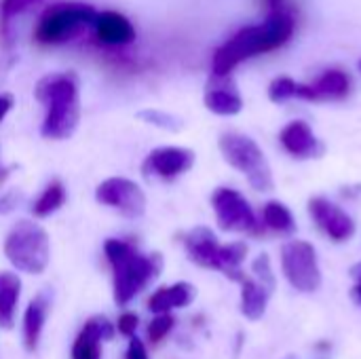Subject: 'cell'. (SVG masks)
I'll use <instances>...</instances> for the list:
<instances>
[{
    "instance_id": "7a4b0ae2",
    "label": "cell",
    "mask_w": 361,
    "mask_h": 359,
    "mask_svg": "<svg viewBox=\"0 0 361 359\" xmlns=\"http://www.w3.org/2000/svg\"><path fill=\"white\" fill-rule=\"evenodd\" d=\"M104 252L112 267L114 303L118 307L129 305L163 271V256L159 252L140 254L129 241L123 239H108L104 243Z\"/></svg>"
},
{
    "instance_id": "e575fe53",
    "label": "cell",
    "mask_w": 361,
    "mask_h": 359,
    "mask_svg": "<svg viewBox=\"0 0 361 359\" xmlns=\"http://www.w3.org/2000/svg\"><path fill=\"white\" fill-rule=\"evenodd\" d=\"M267 4H269V6H271L273 11H277V6L281 4V0H267Z\"/></svg>"
},
{
    "instance_id": "ba28073f",
    "label": "cell",
    "mask_w": 361,
    "mask_h": 359,
    "mask_svg": "<svg viewBox=\"0 0 361 359\" xmlns=\"http://www.w3.org/2000/svg\"><path fill=\"white\" fill-rule=\"evenodd\" d=\"M218 226L228 233H247L256 231V214L247 199L235 188H218L212 197Z\"/></svg>"
},
{
    "instance_id": "4fadbf2b",
    "label": "cell",
    "mask_w": 361,
    "mask_h": 359,
    "mask_svg": "<svg viewBox=\"0 0 361 359\" xmlns=\"http://www.w3.org/2000/svg\"><path fill=\"white\" fill-rule=\"evenodd\" d=\"M184 248L188 258L203 267V269H214L220 271V252L222 245L216 239V235L207 226H197L184 237Z\"/></svg>"
},
{
    "instance_id": "1f68e13d",
    "label": "cell",
    "mask_w": 361,
    "mask_h": 359,
    "mask_svg": "<svg viewBox=\"0 0 361 359\" xmlns=\"http://www.w3.org/2000/svg\"><path fill=\"white\" fill-rule=\"evenodd\" d=\"M13 104H15V99H13V95H11V93H0V123H2V121H4V116L11 112Z\"/></svg>"
},
{
    "instance_id": "d590c367",
    "label": "cell",
    "mask_w": 361,
    "mask_h": 359,
    "mask_svg": "<svg viewBox=\"0 0 361 359\" xmlns=\"http://www.w3.org/2000/svg\"><path fill=\"white\" fill-rule=\"evenodd\" d=\"M281 359H296V355H286V358H281Z\"/></svg>"
},
{
    "instance_id": "8fae6325",
    "label": "cell",
    "mask_w": 361,
    "mask_h": 359,
    "mask_svg": "<svg viewBox=\"0 0 361 359\" xmlns=\"http://www.w3.org/2000/svg\"><path fill=\"white\" fill-rule=\"evenodd\" d=\"M192 165H195V152L190 148L161 146V148H154L146 157L142 171L146 176H159L163 180H173V178L186 174Z\"/></svg>"
},
{
    "instance_id": "8992f818",
    "label": "cell",
    "mask_w": 361,
    "mask_h": 359,
    "mask_svg": "<svg viewBox=\"0 0 361 359\" xmlns=\"http://www.w3.org/2000/svg\"><path fill=\"white\" fill-rule=\"evenodd\" d=\"M97 13L93 6L82 2H59L44 11L38 21L36 38L44 44H55L74 38L80 30L93 28Z\"/></svg>"
},
{
    "instance_id": "3957f363",
    "label": "cell",
    "mask_w": 361,
    "mask_h": 359,
    "mask_svg": "<svg viewBox=\"0 0 361 359\" xmlns=\"http://www.w3.org/2000/svg\"><path fill=\"white\" fill-rule=\"evenodd\" d=\"M36 99L47 106V114L40 127L47 140L70 138L80 121V99H78V78L74 72H53L38 80Z\"/></svg>"
},
{
    "instance_id": "2e32d148",
    "label": "cell",
    "mask_w": 361,
    "mask_h": 359,
    "mask_svg": "<svg viewBox=\"0 0 361 359\" xmlns=\"http://www.w3.org/2000/svg\"><path fill=\"white\" fill-rule=\"evenodd\" d=\"M51 311V298L49 292H40L36 298L30 300L25 313H23V347L25 351L34 353L38 349L40 336H42V328L47 324Z\"/></svg>"
},
{
    "instance_id": "d4e9b609",
    "label": "cell",
    "mask_w": 361,
    "mask_h": 359,
    "mask_svg": "<svg viewBox=\"0 0 361 359\" xmlns=\"http://www.w3.org/2000/svg\"><path fill=\"white\" fill-rule=\"evenodd\" d=\"M137 118L148 123V125H154L159 129H165V131H180L182 129V121L169 112H163V110H140Z\"/></svg>"
},
{
    "instance_id": "d6986e66",
    "label": "cell",
    "mask_w": 361,
    "mask_h": 359,
    "mask_svg": "<svg viewBox=\"0 0 361 359\" xmlns=\"http://www.w3.org/2000/svg\"><path fill=\"white\" fill-rule=\"evenodd\" d=\"M239 284H241V313L252 322L260 320L267 313L271 292L264 286H260L254 277H243Z\"/></svg>"
},
{
    "instance_id": "836d02e7",
    "label": "cell",
    "mask_w": 361,
    "mask_h": 359,
    "mask_svg": "<svg viewBox=\"0 0 361 359\" xmlns=\"http://www.w3.org/2000/svg\"><path fill=\"white\" fill-rule=\"evenodd\" d=\"M351 275H353L355 279H360V277H361V262H360V264H355V267L351 269Z\"/></svg>"
},
{
    "instance_id": "5b68a950",
    "label": "cell",
    "mask_w": 361,
    "mask_h": 359,
    "mask_svg": "<svg viewBox=\"0 0 361 359\" xmlns=\"http://www.w3.org/2000/svg\"><path fill=\"white\" fill-rule=\"evenodd\" d=\"M218 144H220V152L224 161L237 171H241L254 190H260V193L273 190L275 182L271 174V165L262 148L252 138L241 135V133H224Z\"/></svg>"
},
{
    "instance_id": "484cf974",
    "label": "cell",
    "mask_w": 361,
    "mask_h": 359,
    "mask_svg": "<svg viewBox=\"0 0 361 359\" xmlns=\"http://www.w3.org/2000/svg\"><path fill=\"white\" fill-rule=\"evenodd\" d=\"M252 273H254V279L264 286L271 294L275 292V273H273V267H271V258L267 254H260L254 262H252Z\"/></svg>"
},
{
    "instance_id": "cb8c5ba5",
    "label": "cell",
    "mask_w": 361,
    "mask_h": 359,
    "mask_svg": "<svg viewBox=\"0 0 361 359\" xmlns=\"http://www.w3.org/2000/svg\"><path fill=\"white\" fill-rule=\"evenodd\" d=\"M262 220H264V226H269L271 231H277V233H292L296 229L292 212L279 201H269L264 205Z\"/></svg>"
},
{
    "instance_id": "9c48e42d",
    "label": "cell",
    "mask_w": 361,
    "mask_h": 359,
    "mask_svg": "<svg viewBox=\"0 0 361 359\" xmlns=\"http://www.w3.org/2000/svg\"><path fill=\"white\" fill-rule=\"evenodd\" d=\"M95 199L102 205H108L112 209H118L125 218H140L146 212V195L144 190L127 178H108L104 180L97 190Z\"/></svg>"
},
{
    "instance_id": "6da1fadb",
    "label": "cell",
    "mask_w": 361,
    "mask_h": 359,
    "mask_svg": "<svg viewBox=\"0 0 361 359\" xmlns=\"http://www.w3.org/2000/svg\"><path fill=\"white\" fill-rule=\"evenodd\" d=\"M294 34V19L283 11H275L264 23L250 25L237 32L228 42H224L214 53V76H228L235 66L243 59L269 53L281 44H286Z\"/></svg>"
},
{
    "instance_id": "f546056e",
    "label": "cell",
    "mask_w": 361,
    "mask_h": 359,
    "mask_svg": "<svg viewBox=\"0 0 361 359\" xmlns=\"http://www.w3.org/2000/svg\"><path fill=\"white\" fill-rule=\"evenodd\" d=\"M23 201V195L19 190H6L4 195H0V214H11L13 209L19 207V203Z\"/></svg>"
},
{
    "instance_id": "7402d4cb",
    "label": "cell",
    "mask_w": 361,
    "mask_h": 359,
    "mask_svg": "<svg viewBox=\"0 0 361 359\" xmlns=\"http://www.w3.org/2000/svg\"><path fill=\"white\" fill-rule=\"evenodd\" d=\"M311 87H313L317 99H328V97L330 99H338V97H345L349 93L351 80H349V76L343 70H328Z\"/></svg>"
},
{
    "instance_id": "ac0fdd59",
    "label": "cell",
    "mask_w": 361,
    "mask_h": 359,
    "mask_svg": "<svg viewBox=\"0 0 361 359\" xmlns=\"http://www.w3.org/2000/svg\"><path fill=\"white\" fill-rule=\"evenodd\" d=\"M93 28L97 32V38L106 44H129L135 38V30L131 21L116 11L97 13Z\"/></svg>"
},
{
    "instance_id": "f1b7e54d",
    "label": "cell",
    "mask_w": 361,
    "mask_h": 359,
    "mask_svg": "<svg viewBox=\"0 0 361 359\" xmlns=\"http://www.w3.org/2000/svg\"><path fill=\"white\" fill-rule=\"evenodd\" d=\"M137 324H140L137 315L127 311V313H123V315L118 317V322H116V330H118L123 336L133 339V336H135V330H137Z\"/></svg>"
},
{
    "instance_id": "44dd1931",
    "label": "cell",
    "mask_w": 361,
    "mask_h": 359,
    "mask_svg": "<svg viewBox=\"0 0 361 359\" xmlns=\"http://www.w3.org/2000/svg\"><path fill=\"white\" fill-rule=\"evenodd\" d=\"M269 97H271V102H277V104H279V102L294 99V97H298V99H309V102L317 99V95H315V91H313L311 85L296 83V80L290 78V76H279V78H275V80L271 83V87H269Z\"/></svg>"
},
{
    "instance_id": "277c9868",
    "label": "cell",
    "mask_w": 361,
    "mask_h": 359,
    "mask_svg": "<svg viewBox=\"0 0 361 359\" xmlns=\"http://www.w3.org/2000/svg\"><path fill=\"white\" fill-rule=\"evenodd\" d=\"M4 256L21 273H42L51 260V243L47 231L38 222L19 220L4 239Z\"/></svg>"
},
{
    "instance_id": "30bf717a",
    "label": "cell",
    "mask_w": 361,
    "mask_h": 359,
    "mask_svg": "<svg viewBox=\"0 0 361 359\" xmlns=\"http://www.w3.org/2000/svg\"><path fill=\"white\" fill-rule=\"evenodd\" d=\"M309 214L315 220V224L336 243L349 241L355 235L353 218L343 207L324 197H315L309 201Z\"/></svg>"
},
{
    "instance_id": "e0dca14e",
    "label": "cell",
    "mask_w": 361,
    "mask_h": 359,
    "mask_svg": "<svg viewBox=\"0 0 361 359\" xmlns=\"http://www.w3.org/2000/svg\"><path fill=\"white\" fill-rule=\"evenodd\" d=\"M197 296V288L188 281H178L173 286H163L159 288L150 298H148V309L157 315L171 313L173 309H184L188 307Z\"/></svg>"
},
{
    "instance_id": "4316f807",
    "label": "cell",
    "mask_w": 361,
    "mask_h": 359,
    "mask_svg": "<svg viewBox=\"0 0 361 359\" xmlns=\"http://www.w3.org/2000/svg\"><path fill=\"white\" fill-rule=\"evenodd\" d=\"M173 326H176V317L171 315V313H163V315H157L152 322H150V326H148V330H146V334H148V341L152 343V345H159L171 330H173Z\"/></svg>"
},
{
    "instance_id": "52a82bcc",
    "label": "cell",
    "mask_w": 361,
    "mask_h": 359,
    "mask_svg": "<svg viewBox=\"0 0 361 359\" xmlns=\"http://www.w3.org/2000/svg\"><path fill=\"white\" fill-rule=\"evenodd\" d=\"M281 269L286 279L298 292H315L322 286V271L317 252L311 243L294 239L281 248Z\"/></svg>"
},
{
    "instance_id": "9a60e30c",
    "label": "cell",
    "mask_w": 361,
    "mask_h": 359,
    "mask_svg": "<svg viewBox=\"0 0 361 359\" xmlns=\"http://www.w3.org/2000/svg\"><path fill=\"white\" fill-rule=\"evenodd\" d=\"M283 148L296 159H313L324 154V144L315 138L313 129L305 121H292L279 135Z\"/></svg>"
},
{
    "instance_id": "603a6c76",
    "label": "cell",
    "mask_w": 361,
    "mask_h": 359,
    "mask_svg": "<svg viewBox=\"0 0 361 359\" xmlns=\"http://www.w3.org/2000/svg\"><path fill=\"white\" fill-rule=\"evenodd\" d=\"M66 201V188L59 180H53L44 186V190L40 193V197L34 201L32 205V214L36 218H47L53 212H57Z\"/></svg>"
},
{
    "instance_id": "4dcf8cb0",
    "label": "cell",
    "mask_w": 361,
    "mask_h": 359,
    "mask_svg": "<svg viewBox=\"0 0 361 359\" xmlns=\"http://www.w3.org/2000/svg\"><path fill=\"white\" fill-rule=\"evenodd\" d=\"M125 359H148V351H146V345L140 341V339H131L129 341V347H127V355Z\"/></svg>"
},
{
    "instance_id": "5bb4252c",
    "label": "cell",
    "mask_w": 361,
    "mask_h": 359,
    "mask_svg": "<svg viewBox=\"0 0 361 359\" xmlns=\"http://www.w3.org/2000/svg\"><path fill=\"white\" fill-rule=\"evenodd\" d=\"M205 108L220 116H235L243 110V99L228 76H214L205 91Z\"/></svg>"
},
{
    "instance_id": "7c38bea8",
    "label": "cell",
    "mask_w": 361,
    "mask_h": 359,
    "mask_svg": "<svg viewBox=\"0 0 361 359\" xmlns=\"http://www.w3.org/2000/svg\"><path fill=\"white\" fill-rule=\"evenodd\" d=\"M114 324L106 315L87 320L72 345V359H102V343L114 339Z\"/></svg>"
},
{
    "instance_id": "83f0119b",
    "label": "cell",
    "mask_w": 361,
    "mask_h": 359,
    "mask_svg": "<svg viewBox=\"0 0 361 359\" xmlns=\"http://www.w3.org/2000/svg\"><path fill=\"white\" fill-rule=\"evenodd\" d=\"M40 0H2V6H0V25L6 28L13 17L25 13L30 6H34Z\"/></svg>"
},
{
    "instance_id": "ffe728a7",
    "label": "cell",
    "mask_w": 361,
    "mask_h": 359,
    "mask_svg": "<svg viewBox=\"0 0 361 359\" xmlns=\"http://www.w3.org/2000/svg\"><path fill=\"white\" fill-rule=\"evenodd\" d=\"M21 294V279L15 273H0V328L11 330L15 324V311Z\"/></svg>"
},
{
    "instance_id": "d6a6232c",
    "label": "cell",
    "mask_w": 361,
    "mask_h": 359,
    "mask_svg": "<svg viewBox=\"0 0 361 359\" xmlns=\"http://www.w3.org/2000/svg\"><path fill=\"white\" fill-rule=\"evenodd\" d=\"M353 298L357 300V305L361 307V277L357 279V284H355V288H353Z\"/></svg>"
}]
</instances>
